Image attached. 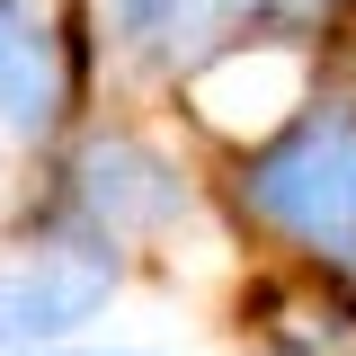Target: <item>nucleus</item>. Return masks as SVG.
Returning a JSON list of instances; mask_svg holds the SVG:
<instances>
[{"mask_svg": "<svg viewBox=\"0 0 356 356\" xmlns=\"http://www.w3.org/2000/svg\"><path fill=\"white\" fill-rule=\"evenodd\" d=\"M44 161H54V178H44V196H27L18 222H89V232L143 250V241L178 232L187 205H196L187 170H178L143 125H89L81 116Z\"/></svg>", "mask_w": 356, "mask_h": 356, "instance_id": "nucleus-2", "label": "nucleus"}, {"mask_svg": "<svg viewBox=\"0 0 356 356\" xmlns=\"http://www.w3.org/2000/svg\"><path fill=\"white\" fill-rule=\"evenodd\" d=\"M267 356H303V348H267Z\"/></svg>", "mask_w": 356, "mask_h": 356, "instance_id": "nucleus-7", "label": "nucleus"}, {"mask_svg": "<svg viewBox=\"0 0 356 356\" xmlns=\"http://www.w3.org/2000/svg\"><path fill=\"white\" fill-rule=\"evenodd\" d=\"M98 89V9L89 0H0V152L44 161Z\"/></svg>", "mask_w": 356, "mask_h": 356, "instance_id": "nucleus-3", "label": "nucleus"}, {"mask_svg": "<svg viewBox=\"0 0 356 356\" xmlns=\"http://www.w3.org/2000/svg\"><path fill=\"white\" fill-rule=\"evenodd\" d=\"M54 356H134V348H81V339H72V348H54Z\"/></svg>", "mask_w": 356, "mask_h": 356, "instance_id": "nucleus-6", "label": "nucleus"}, {"mask_svg": "<svg viewBox=\"0 0 356 356\" xmlns=\"http://www.w3.org/2000/svg\"><path fill=\"white\" fill-rule=\"evenodd\" d=\"M98 9V44L125 54L134 72H161V81H187L214 44L250 36L267 0H89Z\"/></svg>", "mask_w": 356, "mask_h": 356, "instance_id": "nucleus-5", "label": "nucleus"}, {"mask_svg": "<svg viewBox=\"0 0 356 356\" xmlns=\"http://www.w3.org/2000/svg\"><path fill=\"white\" fill-rule=\"evenodd\" d=\"M125 241L89 222H18L0 250V356H54L125 294Z\"/></svg>", "mask_w": 356, "mask_h": 356, "instance_id": "nucleus-4", "label": "nucleus"}, {"mask_svg": "<svg viewBox=\"0 0 356 356\" xmlns=\"http://www.w3.org/2000/svg\"><path fill=\"white\" fill-rule=\"evenodd\" d=\"M241 214L267 241L303 250L330 276H356V116L348 107H303L267 134L232 178Z\"/></svg>", "mask_w": 356, "mask_h": 356, "instance_id": "nucleus-1", "label": "nucleus"}]
</instances>
